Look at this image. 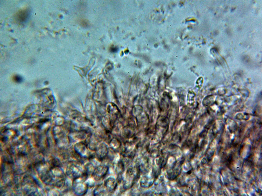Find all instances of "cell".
Segmentation results:
<instances>
[{
  "label": "cell",
  "instance_id": "6da1fadb",
  "mask_svg": "<svg viewBox=\"0 0 262 196\" xmlns=\"http://www.w3.org/2000/svg\"><path fill=\"white\" fill-rule=\"evenodd\" d=\"M84 173V167H83L80 162L70 161L67 166L66 174L69 178L73 180L82 176Z\"/></svg>",
  "mask_w": 262,
  "mask_h": 196
},
{
  "label": "cell",
  "instance_id": "7a4b0ae2",
  "mask_svg": "<svg viewBox=\"0 0 262 196\" xmlns=\"http://www.w3.org/2000/svg\"><path fill=\"white\" fill-rule=\"evenodd\" d=\"M87 179L83 175L73 180L72 188L75 194L82 195L86 193L89 187L86 181Z\"/></svg>",
  "mask_w": 262,
  "mask_h": 196
},
{
  "label": "cell",
  "instance_id": "3957f363",
  "mask_svg": "<svg viewBox=\"0 0 262 196\" xmlns=\"http://www.w3.org/2000/svg\"><path fill=\"white\" fill-rule=\"evenodd\" d=\"M139 170V168L132 166L129 167L127 170L124 184L125 189H129L133 186L138 176V171Z\"/></svg>",
  "mask_w": 262,
  "mask_h": 196
},
{
  "label": "cell",
  "instance_id": "277c9868",
  "mask_svg": "<svg viewBox=\"0 0 262 196\" xmlns=\"http://www.w3.org/2000/svg\"><path fill=\"white\" fill-rule=\"evenodd\" d=\"M75 152L80 156L84 158L92 159L94 156L87 148V146L82 143H78L74 147Z\"/></svg>",
  "mask_w": 262,
  "mask_h": 196
},
{
  "label": "cell",
  "instance_id": "5b68a950",
  "mask_svg": "<svg viewBox=\"0 0 262 196\" xmlns=\"http://www.w3.org/2000/svg\"><path fill=\"white\" fill-rule=\"evenodd\" d=\"M108 167L104 165H100L95 167L92 176L96 180L103 178L107 173Z\"/></svg>",
  "mask_w": 262,
  "mask_h": 196
},
{
  "label": "cell",
  "instance_id": "8992f818",
  "mask_svg": "<svg viewBox=\"0 0 262 196\" xmlns=\"http://www.w3.org/2000/svg\"><path fill=\"white\" fill-rule=\"evenodd\" d=\"M95 151V155L97 158L100 161H103L108 155V151L106 146L104 144H101L96 148Z\"/></svg>",
  "mask_w": 262,
  "mask_h": 196
},
{
  "label": "cell",
  "instance_id": "52a82bcc",
  "mask_svg": "<svg viewBox=\"0 0 262 196\" xmlns=\"http://www.w3.org/2000/svg\"><path fill=\"white\" fill-rule=\"evenodd\" d=\"M104 185L107 191L110 192H112L117 187V181L113 177H109L105 181Z\"/></svg>",
  "mask_w": 262,
  "mask_h": 196
},
{
  "label": "cell",
  "instance_id": "ba28073f",
  "mask_svg": "<svg viewBox=\"0 0 262 196\" xmlns=\"http://www.w3.org/2000/svg\"><path fill=\"white\" fill-rule=\"evenodd\" d=\"M95 167L91 163H87L84 166L83 175L87 178L88 177L92 176Z\"/></svg>",
  "mask_w": 262,
  "mask_h": 196
},
{
  "label": "cell",
  "instance_id": "9c48e42d",
  "mask_svg": "<svg viewBox=\"0 0 262 196\" xmlns=\"http://www.w3.org/2000/svg\"><path fill=\"white\" fill-rule=\"evenodd\" d=\"M140 186L143 187L148 188L152 184L151 179L148 176V174L143 176L140 180Z\"/></svg>",
  "mask_w": 262,
  "mask_h": 196
},
{
  "label": "cell",
  "instance_id": "30bf717a",
  "mask_svg": "<svg viewBox=\"0 0 262 196\" xmlns=\"http://www.w3.org/2000/svg\"><path fill=\"white\" fill-rule=\"evenodd\" d=\"M104 187L101 184L97 185L93 191L94 195L100 196L103 195L104 193Z\"/></svg>",
  "mask_w": 262,
  "mask_h": 196
},
{
  "label": "cell",
  "instance_id": "8fae6325",
  "mask_svg": "<svg viewBox=\"0 0 262 196\" xmlns=\"http://www.w3.org/2000/svg\"><path fill=\"white\" fill-rule=\"evenodd\" d=\"M14 79L16 82L18 83L22 82L23 80L22 77L18 75L15 76L14 78Z\"/></svg>",
  "mask_w": 262,
  "mask_h": 196
}]
</instances>
